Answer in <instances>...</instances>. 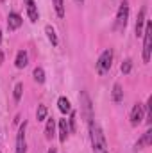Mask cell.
Listing matches in <instances>:
<instances>
[{"label": "cell", "mask_w": 152, "mask_h": 153, "mask_svg": "<svg viewBox=\"0 0 152 153\" xmlns=\"http://www.w3.org/2000/svg\"><path fill=\"white\" fill-rule=\"evenodd\" d=\"M52 4H54V9H56L57 16L63 18V16H65V2H63V0H52Z\"/></svg>", "instance_id": "17"}, {"label": "cell", "mask_w": 152, "mask_h": 153, "mask_svg": "<svg viewBox=\"0 0 152 153\" xmlns=\"http://www.w3.org/2000/svg\"><path fill=\"white\" fill-rule=\"evenodd\" d=\"M68 134H70L68 121H66V119H59V141L65 143V141L68 139Z\"/></svg>", "instance_id": "11"}, {"label": "cell", "mask_w": 152, "mask_h": 153, "mask_svg": "<svg viewBox=\"0 0 152 153\" xmlns=\"http://www.w3.org/2000/svg\"><path fill=\"white\" fill-rule=\"evenodd\" d=\"M143 114H145L143 105H141V103H136V105L132 107V111H131V116H129L131 125H132V126H138V125L141 123V119H143Z\"/></svg>", "instance_id": "7"}, {"label": "cell", "mask_w": 152, "mask_h": 153, "mask_svg": "<svg viewBox=\"0 0 152 153\" xmlns=\"http://www.w3.org/2000/svg\"><path fill=\"white\" fill-rule=\"evenodd\" d=\"M141 143H143V146H150L152 144V130H147V132L143 134Z\"/></svg>", "instance_id": "23"}, {"label": "cell", "mask_w": 152, "mask_h": 153, "mask_svg": "<svg viewBox=\"0 0 152 153\" xmlns=\"http://www.w3.org/2000/svg\"><path fill=\"white\" fill-rule=\"evenodd\" d=\"M36 119H38V121H45V119H47V107H45V105H38Z\"/></svg>", "instance_id": "20"}, {"label": "cell", "mask_w": 152, "mask_h": 153, "mask_svg": "<svg viewBox=\"0 0 152 153\" xmlns=\"http://www.w3.org/2000/svg\"><path fill=\"white\" fill-rule=\"evenodd\" d=\"M54 128H56V121H54V117H48L47 119V126H45V137L48 141L54 137Z\"/></svg>", "instance_id": "14"}, {"label": "cell", "mask_w": 152, "mask_h": 153, "mask_svg": "<svg viewBox=\"0 0 152 153\" xmlns=\"http://www.w3.org/2000/svg\"><path fill=\"white\" fill-rule=\"evenodd\" d=\"M45 32H47V38H48V41H50L54 46H57V36H56V30H54L50 25H47V27H45Z\"/></svg>", "instance_id": "16"}, {"label": "cell", "mask_w": 152, "mask_h": 153, "mask_svg": "<svg viewBox=\"0 0 152 153\" xmlns=\"http://www.w3.org/2000/svg\"><path fill=\"white\" fill-rule=\"evenodd\" d=\"M25 5H27V14H29V20L32 23H36L39 18V13H38V7H36V2L34 0H23Z\"/></svg>", "instance_id": "8"}, {"label": "cell", "mask_w": 152, "mask_h": 153, "mask_svg": "<svg viewBox=\"0 0 152 153\" xmlns=\"http://www.w3.org/2000/svg\"><path fill=\"white\" fill-rule=\"evenodd\" d=\"M48 153H57V150H56V148H50V150H48Z\"/></svg>", "instance_id": "25"}, {"label": "cell", "mask_w": 152, "mask_h": 153, "mask_svg": "<svg viewBox=\"0 0 152 153\" xmlns=\"http://www.w3.org/2000/svg\"><path fill=\"white\" fill-rule=\"evenodd\" d=\"M34 80L38 84L45 82V71H43V68H34Z\"/></svg>", "instance_id": "19"}, {"label": "cell", "mask_w": 152, "mask_h": 153, "mask_svg": "<svg viewBox=\"0 0 152 153\" xmlns=\"http://www.w3.org/2000/svg\"><path fill=\"white\" fill-rule=\"evenodd\" d=\"M143 111H147V119H145V121L150 125V123H152V96L147 100V105H145V109H143Z\"/></svg>", "instance_id": "21"}, {"label": "cell", "mask_w": 152, "mask_h": 153, "mask_svg": "<svg viewBox=\"0 0 152 153\" xmlns=\"http://www.w3.org/2000/svg\"><path fill=\"white\" fill-rule=\"evenodd\" d=\"M111 64H113V50L108 48V50H104V52L100 53V57H99V61H97V73L100 76L106 75V73L111 70Z\"/></svg>", "instance_id": "2"}, {"label": "cell", "mask_w": 152, "mask_h": 153, "mask_svg": "<svg viewBox=\"0 0 152 153\" xmlns=\"http://www.w3.org/2000/svg\"><path fill=\"white\" fill-rule=\"evenodd\" d=\"M22 91H23V84H16L14 85V102H20V98H22Z\"/></svg>", "instance_id": "24"}, {"label": "cell", "mask_w": 152, "mask_h": 153, "mask_svg": "<svg viewBox=\"0 0 152 153\" xmlns=\"http://www.w3.org/2000/svg\"><path fill=\"white\" fill-rule=\"evenodd\" d=\"M57 107H59V111H61L63 114H66V112L72 111V105H70V102H68L66 96H61V98L57 100Z\"/></svg>", "instance_id": "13"}, {"label": "cell", "mask_w": 152, "mask_h": 153, "mask_svg": "<svg viewBox=\"0 0 152 153\" xmlns=\"http://www.w3.org/2000/svg\"><path fill=\"white\" fill-rule=\"evenodd\" d=\"M20 25H22V16L18 13H9V16H7V29L9 30H16V29H20Z\"/></svg>", "instance_id": "9"}, {"label": "cell", "mask_w": 152, "mask_h": 153, "mask_svg": "<svg viewBox=\"0 0 152 153\" xmlns=\"http://www.w3.org/2000/svg\"><path fill=\"white\" fill-rule=\"evenodd\" d=\"M127 20H129V2H122L120 7H118V13H116L114 29L116 30H123L125 25H127Z\"/></svg>", "instance_id": "4"}, {"label": "cell", "mask_w": 152, "mask_h": 153, "mask_svg": "<svg viewBox=\"0 0 152 153\" xmlns=\"http://www.w3.org/2000/svg\"><path fill=\"white\" fill-rule=\"evenodd\" d=\"M113 102L114 103H120L122 100H123V91H122V85L120 84H114L113 85Z\"/></svg>", "instance_id": "15"}, {"label": "cell", "mask_w": 152, "mask_h": 153, "mask_svg": "<svg viewBox=\"0 0 152 153\" xmlns=\"http://www.w3.org/2000/svg\"><path fill=\"white\" fill-rule=\"evenodd\" d=\"M2 62H4V53L0 52V64H2Z\"/></svg>", "instance_id": "26"}, {"label": "cell", "mask_w": 152, "mask_h": 153, "mask_svg": "<svg viewBox=\"0 0 152 153\" xmlns=\"http://www.w3.org/2000/svg\"><path fill=\"white\" fill-rule=\"evenodd\" d=\"M120 70H122V73H123V75H127V73H131V70H132V61H131V59H125V61L122 62V66H120Z\"/></svg>", "instance_id": "18"}, {"label": "cell", "mask_w": 152, "mask_h": 153, "mask_svg": "<svg viewBox=\"0 0 152 153\" xmlns=\"http://www.w3.org/2000/svg\"><path fill=\"white\" fill-rule=\"evenodd\" d=\"M145 7L143 9H140V13H138V18H136V36L140 38L141 34H143V25H145Z\"/></svg>", "instance_id": "10"}, {"label": "cell", "mask_w": 152, "mask_h": 153, "mask_svg": "<svg viewBox=\"0 0 152 153\" xmlns=\"http://www.w3.org/2000/svg\"><path fill=\"white\" fill-rule=\"evenodd\" d=\"M143 62L150 61V52H152V23L145 22V30H143Z\"/></svg>", "instance_id": "3"}, {"label": "cell", "mask_w": 152, "mask_h": 153, "mask_svg": "<svg viewBox=\"0 0 152 153\" xmlns=\"http://www.w3.org/2000/svg\"><path fill=\"white\" fill-rule=\"evenodd\" d=\"M25 130H27V121H23L18 128L16 134V153H25L27 152V143H25Z\"/></svg>", "instance_id": "6"}, {"label": "cell", "mask_w": 152, "mask_h": 153, "mask_svg": "<svg viewBox=\"0 0 152 153\" xmlns=\"http://www.w3.org/2000/svg\"><path fill=\"white\" fill-rule=\"evenodd\" d=\"M90 137H91V146H93V153H108V144H106V137L104 132L100 128V125L97 121H90Z\"/></svg>", "instance_id": "1"}, {"label": "cell", "mask_w": 152, "mask_h": 153, "mask_svg": "<svg viewBox=\"0 0 152 153\" xmlns=\"http://www.w3.org/2000/svg\"><path fill=\"white\" fill-rule=\"evenodd\" d=\"M79 100H81V109H82V116H84V119L90 123L91 119H93V111H91V100H90V96H88V93L86 91H82L81 94H79Z\"/></svg>", "instance_id": "5"}, {"label": "cell", "mask_w": 152, "mask_h": 153, "mask_svg": "<svg viewBox=\"0 0 152 153\" xmlns=\"http://www.w3.org/2000/svg\"><path fill=\"white\" fill-rule=\"evenodd\" d=\"M27 61H29L27 52H25V50H20V52L16 53V61H14V64H16V68H18V70H22V68H25V66H27Z\"/></svg>", "instance_id": "12"}, {"label": "cell", "mask_w": 152, "mask_h": 153, "mask_svg": "<svg viewBox=\"0 0 152 153\" xmlns=\"http://www.w3.org/2000/svg\"><path fill=\"white\" fill-rule=\"evenodd\" d=\"M68 125H70V130L77 132V114L74 111H70V119H68Z\"/></svg>", "instance_id": "22"}, {"label": "cell", "mask_w": 152, "mask_h": 153, "mask_svg": "<svg viewBox=\"0 0 152 153\" xmlns=\"http://www.w3.org/2000/svg\"><path fill=\"white\" fill-rule=\"evenodd\" d=\"M0 43H2V30H0Z\"/></svg>", "instance_id": "28"}, {"label": "cell", "mask_w": 152, "mask_h": 153, "mask_svg": "<svg viewBox=\"0 0 152 153\" xmlns=\"http://www.w3.org/2000/svg\"><path fill=\"white\" fill-rule=\"evenodd\" d=\"M77 4H79V5H82V4H84V0H75Z\"/></svg>", "instance_id": "27"}]
</instances>
